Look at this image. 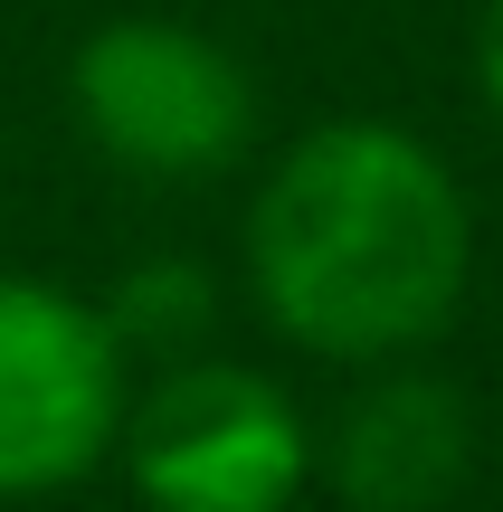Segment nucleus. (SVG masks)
Masks as SVG:
<instances>
[{
  "label": "nucleus",
  "mask_w": 503,
  "mask_h": 512,
  "mask_svg": "<svg viewBox=\"0 0 503 512\" xmlns=\"http://www.w3.org/2000/svg\"><path fill=\"white\" fill-rule=\"evenodd\" d=\"M314 475L352 512H447L475 475V408L456 380L409 361H380L314 437Z\"/></svg>",
  "instance_id": "39448f33"
},
{
  "label": "nucleus",
  "mask_w": 503,
  "mask_h": 512,
  "mask_svg": "<svg viewBox=\"0 0 503 512\" xmlns=\"http://www.w3.org/2000/svg\"><path fill=\"white\" fill-rule=\"evenodd\" d=\"M475 86H485V114L503 124V0L475 10Z\"/></svg>",
  "instance_id": "0eeeda50"
},
{
  "label": "nucleus",
  "mask_w": 503,
  "mask_h": 512,
  "mask_svg": "<svg viewBox=\"0 0 503 512\" xmlns=\"http://www.w3.org/2000/svg\"><path fill=\"white\" fill-rule=\"evenodd\" d=\"M67 105L133 181H219L257 143V76L190 19H105L67 57Z\"/></svg>",
  "instance_id": "7ed1b4c3"
},
{
  "label": "nucleus",
  "mask_w": 503,
  "mask_h": 512,
  "mask_svg": "<svg viewBox=\"0 0 503 512\" xmlns=\"http://www.w3.org/2000/svg\"><path fill=\"white\" fill-rule=\"evenodd\" d=\"M209 275L181 266V256H162V266H133L124 285L105 294V323L114 342H124V361H143V351H162V361H190V342L209 332Z\"/></svg>",
  "instance_id": "423d86ee"
},
{
  "label": "nucleus",
  "mask_w": 503,
  "mask_h": 512,
  "mask_svg": "<svg viewBox=\"0 0 503 512\" xmlns=\"http://www.w3.org/2000/svg\"><path fill=\"white\" fill-rule=\"evenodd\" d=\"M143 512H295L314 484V418L295 389L238 361H162L114 427Z\"/></svg>",
  "instance_id": "f03ea898"
},
{
  "label": "nucleus",
  "mask_w": 503,
  "mask_h": 512,
  "mask_svg": "<svg viewBox=\"0 0 503 512\" xmlns=\"http://www.w3.org/2000/svg\"><path fill=\"white\" fill-rule=\"evenodd\" d=\"M133 361L105 304L48 275H0V503L86 484L114 456Z\"/></svg>",
  "instance_id": "20e7f679"
},
{
  "label": "nucleus",
  "mask_w": 503,
  "mask_h": 512,
  "mask_svg": "<svg viewBox=\"0 0 503 512\" xmlns=\"http://www.w3.org/2000/svg\"><path fill=\"white\" fill-rule=\"evenodd\" d=\"M247 294L304 361H418L466 313L475 200L428 133L333 114L266 162L247 200Z\"/></svg>",
  "instance_id": "f257e3e1"
}]
</instances>
